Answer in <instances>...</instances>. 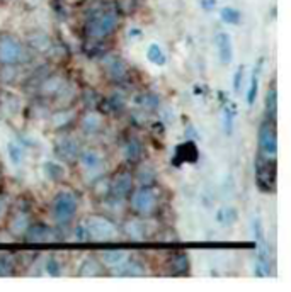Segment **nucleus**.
Listing matches in <instances>:
<instances>
[{
    "label": "nucleus",
    "instance_id": "ea45409f",
    "mask_svg": "<svg viewBox=\"0 0 291 292\" xmlns=\"http://www.w3.org/2000/svg\"><path fill=\"white\" fill-rule=\"evenodd\" d=\"M243 75H245V66L240 65V66L237 68V72H235V75H233V82H232V87H233L235 92H240V90H242Z\"/></svg>",
    "mask_w": 291,
    "mask_h": 292
},
{
    "label": "nucleus",
    "instance_id": "bb28decb",
    "mask_svg": "<svg viewBox=\"0 0 291 292\" xmlns=\"http://www.w3.org/2000/svg\"><path fill=\"white\" fill-rule=\"evenodd\" d=\"M74 119H75V110L62 109L60 112L53 114V118H51V126H53V130H63V128H67Z\"/></svg>",
    "mask_w": 291,
    "mask_h": 292
},
{
    "label": "nucleus",
    "instance_id": "9d476101",
    "mask_svg": "<svg viewBox=\"0 0 291 292\" xmlns=\"http://www.w3.org/2000/svg\"><path fill=\"white\" fill-rule=\"evenodd\" d=\"M101 63L106 75H108V78L111 82H114V84H125L130 78V68H128L126 62L123 58L116 56V54L104 56Z\"/></svg>",
    "mask_w": 291,
    "mask_h": 292
},
{
    "label": "nucleus",
    "instance_id": "393cba45",
    "mask_svg": "<svg viewBox=\"0 0 291 292\" xmlns=\"http://www.w3.org/2000/svg\"><path fill=\"white\" fill-rule=\"evenodd\" d=\"M221 104H223V110H221V121H223V128H225L226 134H232L233 122H235V118H237L238 109L232 100L221 102Z\"/></svg>",
    "mask_w": 291,
    "mask_h": 292
},
{
    "label": "nucleus",
    "instance_id": "58836bf2",
    "mask_svg": "<svg viewBox=\"0 0 291 292\" xmlns=\"http://www.w3.org/2000/svg\"><path fill=\"white\" fill-rule=\"evenodd\" d=\"M94 192L99 197H108L109 196V180L108 178H99L94 184Z\"/></svg>",
    "mask_w": 291,
    "mask_h": 292
},
{
    "label": "nucleus",
    "instance_id": "423d86ee",
    "mask_svg": "<svg viewBox=\"0 0 291 292\" xmlns=\"http://www.w3.org/2000/svg\"><path fill=\"white\" fill-rule=\"evenodd\" d=\"M77 162H79L80 168L84 170V174H87L89 178L101 177L102 170H104V153L97 148L80 150Z\"/></svg>",
    "mask_w": 291,
    "mask_h": 292
},
{
    "label": "nucleus",
    "instance_id": "a19ab883",
    "mask_svg": "<svg viewBox=\"0 0 291 292\" xmlns=\"http://www.w3.org/2000/svg\"><path fill=\"white\" fill-rule=\"evenodd\" d=\"M199 4H201V7H203V10H206V12L215 10V7H216V0H199Z\"/></svg>",
    "mask_w": 291,
    "mask_h": 292
},
{
    "label": "nucleus",
    "instance_id": "e433bc0d",
    "mask_svg": "<svg viewBox=\"0 0 291 292\" xmlns=\"http://www.w3.org/2000/svg\"><path fill=\"white\" fill-rule=\"evenodd\" d=\"M74 240H77V242H80V243L91 242V234H89V230L84 221L74 228Z\"/></svg>",
    "mask_w": 291,
    "mask_h": 292
},
{
    "label": "nucleus",
    "instance_id": "20e7f679",
    "mask_svg": "<svg viewBox=\"0 0 291 292\" xmlns=\"http://www.w3.org/2000/svg\"><path fill=\"white\" fill-rule=\"evenodd\" d=\"M276 160L274 156H266L260 154L255 160V184L260 192H271L276 190Z\"/></svg>",
    "mask_w": 291,
    "mask_h": 292
},
{
    "label": "nucleus",
    "instance_id": "dca6fc26",
    "mask_svg": "<svg viewBox=\"0 0 291 292\" xmlns=\"http://www.w3.org/2000/svg\"><path fill=\"white\" fill-rule=\"evenodd\" d=\"M113 274L121 277H142L147 274V268H145V264L140 258H135V256H128L125 264L119 268L114 270Z\"/></svg>",
    "mask_w": 291,
    "mask_h": 292
},
{
    "label": "nucleus",
    "instance_id": "b1692460",
    "mask_svg": "<svg viewBox=\"0 0 291 292\" xmlns=\"http://www.w3.org/2000/svg\"><path fill=\"white\" fill-rule=\"evenodd\" d=\"M262 62L264 60L260 58L255 65L254 72H252V76H250V85H249V90H247V106H254L255 100H257V96H259V73H260V68H262Z\"/></svg>",
    "mask_w": 291,
    "mask_h": 292
},
{
    "label": "nucleus",
    "instance_id": "6e6552de",
    "mask_svg": "<svg viewBox=\"0 0 291 292\" xmlns=\"http://www.w3.org/2000/svg\"><path fill=\"white\" fill-rule=\"evenodd\" d=\"M259 148L260 153L266 156H276L277 153V134H276V124L272 119L264 118V121L259 126Z\"/></svg>",
    "mask_w": 291,
    "mask_h": 292
},
{
    "label": "nucleus",
    "instance_id": "4468645a",
    "mask_svg": "<svg viewBox=\"0 0 291 292\" xmlns=\"http://www.w3.org/2000/svg\"><path fill=\"white\" fill-rule=\"evenodd\" d=\"M123 154H125V160L128 163L142 162V158L145 156V150H143V143L140 141V138H136V136H128V140L125 141V146H123Z\"/></svg>",
    "mask_w": 291,
    "mask_h": 292
},
{
    "label": "nucleus",
    "instance_id": "f257e3e1",
    "mask_svg": "<svg viewBox=\"0 0 291 292\" xmlns=\"http://www.w3.org/2000/svg\"><path fill=\"white\" fill-rule=\"evenodd\" d=\"M119 26V12L116 7L108 6L96 10L85 24V34L91 40H104L113 34Z\"/></svg>",
    "mask_w": 291,
    "mask_h": 292
},
{
    "label": "nucleus",
    "instance_id": "c756f323",
    "mask_svg": "<svg viewBox=\"0 0 291 292\" xmlns=\"http://www.w3.org/2000/svg\"><path fill=\"white\" fill-rule=\"evenodd\" d=\"M147 58H148V62H152L153 65H158V66H164L165 65V60H167L164 50H162L160 44H157V42H152V44L148 46Z\"/></svg>",
    "mask_w": 291,
    "mask_h": 292
},
{
    "label": "nucleus",
    "instance_id": "a211bd4d",
    "mask_svg": "<svg viewBox=\"0 0 291 292\" xmlns=\"http://www.w3.org/2000/svg\"><path fill=\"white\" fill-rule=\"evenodd\" d=\"M31 214L28 211H17L12 219L9 221V233L12 236H16V238H19V236H24L26 231H28V228L31 226Z\"/></svg>",
    "mask_w": 291,
    "mask_h": 292
},
{
    "label": "nucleus",
    "instance_id": "7ed1b4c3",
    "mask_svg": "<svg viewBox=\"0 0 291 292\" xmlns=\"http://www.w3.org/2000/svg\"><path fill=\"white\" fill-rule=\"evenodd\" d=\"M130 208L140 218L152 216L157 208L155 188L152 186H140L138 188H133L130 194Z\"/></svg>",
    "mask_w": 291,
    "mask_h": 292
},
{
    "label": "nucleus",
    "instance_id": "f03ea898",
    "mask_svg": "<svg viewBox=\"0 0 291 292\" xmlns=\"http://www.w3.org/2000/svg\"><path fill=\"white\" fill-rule=\"evenodd\" d=\"M79 211V197L72 190H62L55 196L51 202V218L58 226H65L74 221Z\"/></svg>",
    "mask_w": 291,
    "mask_h": 292
},
{
    "label": "nucleus",
    "instance_id": "7c9ffc66",
    "mask_svg": "<svg viewBox=\"0 0 291 292\" xmlns=\"http://www.w3.org/2000/svg\"><path fill=\"white\" fill-rule=\"evenodd\" d=\"M216 219L221 226H232L238 219V212H237V209H233V208H223L218 211Z\"/></svg>",
    "mask_w": 291,
    "mask_h": 292
},
{
    "label": "nucleus",
    "instance_id": "ddd939ff",
    "mask_svg": "<svg viewBox=\"0 0 291 292\" xmlns=\"http://www.w3.org/2000/svg\"><path fill=\"white\" fill-rule=\"evenodd\" d=\"M128 256H130V252L125 250V248H109V250L102 252L101 264H102V267L111 268L114 272V270L119 268L125 264Z\"/></svg>",
    "mask_w": 291,
    "mask_h": 292
},
{
    "label": "nucleus",
    "instance_id": "473e14b6",
    "mask_svg": "<svg viewBox=\"0 0 291 292\" xmlns=\"http://www.w3.org/2000/svg\"><path fill=\"white\" fill-rule=\"evenodd\" d=\"M45 174L48 175L51 180H57L58 182V180H62L65 177V168L57 162H48V163H45Z\"/></svg>",
    "mask_w": 291,
    "mask_h": 292
},
{
    "label": "nucleus",
    "instance_id": "39448f33",
    "mask_svg": "<svg viewBox=\"0 0 291 292\" xmlns=\"http://www.w3.org/2000/svg\"><path fill=\"white\" fill-rule=\"evenodd\" d=\"M85 226L89 230L91 240L97 242H113L118 236V226L113 219L102 216V214H91L84 219Z\"/></svg>",
    "mask_w": 291,
    "mask_h": 292
},
{
    "label": "nucleus",
    "instance_id": "6ab92c4d",
    "mask_svg": "<svg viewBox=\"0 0 291 292\" xmlns=\"http://www.w3.org/2000/svg\"><path fill=\"white\" fill-rule=\"evenodd\" d=\"M67 87V82L58 75H51V76H46L45 80L41 82L40 85V92L43 96H48V97H58L60 94L65 90Z\"/></svg>",
    "mask_w": 291,
    "mask_h": 292
},
{
    "label": "nucleus",
    "instance_id": "a878e982",
    "mask_svg": "<svg viewBox=\"0 0 291 292\" xmlns=\"http://www.w3.org/2000/svg\"><path fill=\"white\" fill-rule=\"evenodd\" d=\"M264 110H266V118L267 119H272L276 121V116H277V92H276V87L271 85L266 94V102H264Z\"/></svg>",
    "mask_w": 291,
    "mask_h": 292
},
{
    "label": "nucleus",
    "instance_id": "72a5a7b5",
    "mask_svg": "<svg viewBox=\"0 0 291 292\" xmlns=\"http://www.w3.org/2000/svg\"><path fill=\"white\" fill-rule=\"evenodd\" d=\"M220 17H221V20L226 24H232V26H237L238 22H240V12L237 10V8H233V7H223L220 10Z\"/></svg>",
    "mask_w": 291,
    "mask_h": 292
},
{
    "label": "nucleus",
    "instance_id": "f8f14e48",
    "mask_svg": "<svg viewBox=\"0 0 291 292\" xmlns=\"http://www.w3.org/2000/svg\"><path fill=\"white\" fill-rule=\"evenodd\" d=\"M24 238L28 243H50V242H57L58 233L53 228L43 224V222H36V224L31 222V226L26 231Z\"/></svg>",
    "mask_w": 291,
    "mask_h": 292
},
{
    "label": "nucleus",
    "instance_id": "1a4fd4ad",
    "mask_svg": "<svg viewBox=\"0 0 291 292\" xmlns=\"http://www.w3.org/2000/svg\"><path fill=\"white\" fill-rule=\"evenodd\" d=\"M24 58V48L14 36H0V65H17Z\"/></svg>",
    "mask_w": 291,
    "mask_h": 292
},
{
    "label": "nucleus",
    "instance_id": "cd10ccee",
    "mask_svg": "<svg viewBox=\"0 0 291 292\" xmlns=\"http://www.w3.org/2000/svg\"><path fill=\"white\" fill-rule=\"evenodd\" d=\"M7 154H9V160H11L14 166H21L24 163V150L16 141H9L7 143Z\"/></svg>",
    "mask_w": 291,
    "mask_h": 292
},
{
    "label": "nucleus",
    "instance_id": "2f4dec72",
    "mask_svg": "<svg viewBox=\"0 0 291 292\" xmlns=\"http://www.w3.org/2000/svg\"><path fill=\"white\" fill-rule=\"evenodd\" d=\"M136 104H138L140 107H143L145 110H157L158 97L152 92L142 94V96H138V98H136Z\"/></svg>",
    "mask_w": 291,
    "mask_h": 292
},
{
    "label": "nucleus",
    "instance_id": "9b49d317",
    "mask_svg": "<svg viewBox=\"0 0 291 292\" xmlns=\"http://www.w3.org/2000/svg\"><path fill=\"white\" fill-rule=\"evenodd\" d=\"M79 153H80L79 141L70 134L62 136V138H58L57 143H55V154H57L62 162H68V163L75 162Z\"/></svg>",
    "mask_w": 291,
    "mask_h": 292
},
{
    "label": "nucleus",
    "instance_id": "c85d7f7f",
    "mask_svg": "<svg viewBox=\"0 0 291 292\" xmlns=\"http://www.w3.org/2000/svg\"><path fill=\"white\" fill-rule=\"evenodd\" d=\"M16 274V260L11 253H0V277H11Z\"/></svg>",
    "mask_w": 291,
    "mask_h": 292
},
{
    "label": "nucleus",
    "instance_id": "4be33fe9",
    "mask_svg": "<svg viewBox=\"0 0 291 292\" xmlns=\"http://www.w3.org/2000/svg\"><path fill=\"white\" fill-rule=\"evenodd\" d=\"M80 130H82L85 134L92 136V134H97L101 132L102 130V118L101 114L97 112H87L80 119Z\"/></svg>",
    "mask_w": 291,
    "mask_h": 292
},
{
    "label": "nucleus",
    "instance_id": "79ce46f5",
    "mask_svg": "<svg viewBox=\"0 0 291 292\" xmlns=\"http://www.w3.org/2000/svg\"><path fill=\"white\" fill-rule=\"evenodd\" d=\"M7 209H9V202H7V199H6V197H4V196H0V221H2V219L6 218Z\"/></svg>",
    "mask_w": 291,
    "mask_h": 292
},
{
    "label": "nucleus",
    "instance_id": "f3484780",
    "mask_svg": "<svg viewBox=\"0 0 291 292\" xmlns=\"http://www.w3.org/2000/svg\"><path fill=\"white\" fill-rule=\"evenodd\" d=\"M189 268H191V262L186 253H174L167 260V272L170 276H187Z\"/></svg>",
    "mask_w": 291,
    "mask_h": 292
},
{
    "label": "nucleus",
    "instance_id": "37998d69",
    "mask_svg": "<svg viewBox=\"0 0 291 292\" xmlns=\"http://www.w3.org/2000/svg\"><path fill=\"white\" fill-rule=\"evenodd\" d=\"M140 34H142V31H140V29H131L130 36H131V38H138Z\"/></svg>",
    "mask_w": 291,
    "mask_h": 292
},
{
    "label": "nucleus",
    "instance_id": "5701e85b",
    "mask_svg": "<svg viewBox=\"0 0 291 292\" xmlns=\"http://www.w3.org/2000/svg\"><path fill=\"white\" fill-rule=\"evenodd\" d=\"M102 272V264L96 256H87L79 267V276L80 277H97Z\"/></svg>",
    "mask_w": 291,
    "mask_h": 292
},
{
    "label": "nucleus",
    "instance_id": "412c9836",
    "mask_svg": "<svg viewBox=\"0 0 291 292\" xmlns=\"http://www.w3.org/2000/svg\"><path fill=\"white\" fill-rule=\"evenodd\" d=\"M175 158L181 163H196L199 158V150L194 141H186L175 150Z\"/></svg>",
    "mask_w": 291,
    "mask_h": 292
},
{
    "label": "nucleus",
    "instance_id": "c9c22d12",
    "mask_svg": "<svg viewBox=\"0 0 291 292\" xmlns=\"http://www.w3.org/2000/svg\"><path fill=\"white\" fill-rule=\"evenodd\" d=\"M255 276L257 277H269L271 276V260H255Z\"/></svg>",
    "mask_w": 291,
    "mask_h": 292
},
{
    "label": "nucleus",
    "instance_id": "f704fd0d",
    "mask_svg": "<svg viewBox=\"0 0 291 292\" xmlns=\"http://www.w3.org/2000/svg\"><path fill=\"white\" fill-rule=\"evenodd\" d=\"M45 272L48 274L51 277H58L60 274H62V262L58 258H55V256H48V258L45 260Z\"/></svg>",
    "mask_w": 291,
    "mask_h": 292
},
{
    "label": "nucleus",
    "instance_id": "0eeeda50",
    "mask_svg": "<svg viewBox=\"0 0 291 292\" xmlns=\"http://www.w3.org/2000/svg\"><path fill=\"white\" fill-rule=\"evenodd\" d=\"M135 187V177L131 172L128 170H119L113 175L109 180V196L111 199L125 200L130 197L131 190Z\"/></svg>",
    "mask_w": 291,
    "mask_h": 292
},
{
    "label": "nucleus",
    "instance_id": "4c0bfd02",
    "mask_svg": "<svg viewBox=\"0 0 291 292\" xmlns=\"http://www.w3.org/2000/svg\"><path fill=\"white\" fill-rule=\"evenodd\" d=\"M138 180H140V186H152L155 182V174H153L152 168H140Z\"/></svg>",
    "mask_w": 291,
    "mask_h": 292
},
{
    "label": "nucleus",
    "instance_id": "aec40b11",
    "mask_svg": "<svg viewBox=\"0 0 291 292\" xmlns=\"http://www.w3.org/2000/svg\"><path fill=\"white\" fill-rule=\"evenodd\" d=\"M125 233L133 242H143V240H147V226L142 221V218L128 219L125 222Z\"/></svg>",
    "mask_w": 291,
    "mask_h": 292
},
{
    "label": "nucleus",
    "instance_id": "2eb2a0df",
    "mask_svg": "<svg viewBox=\"0 0 291 292\" xmlns=\"http://www.w3.org/2000/svg\"><path fill=\"white\" fill-rule=\"evenodd\" d=\"M216 50L218 58L223 65H230L233 62V42L228 32H218L216 34Z\"/></svg>",
    "mask_w": 291,
    "mask_h": 292
}]
</instances>
